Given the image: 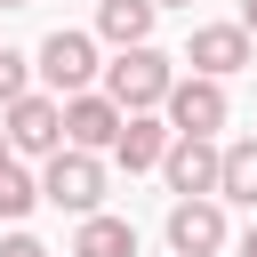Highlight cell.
Returning <instances> with one entry per match:
<instances>
[{
	"instance_id": "cell-12",
	"label": "cell",
	"mask_w": 257,
	"mask_h": 257,
	"mask_svg": "<svg viewBox=\"0 0 257 257\" xmlns=\"http://www.w3.org/2000/svg\"><path fill=\"white\" fill-rule=\"evenodd\" d=\"M72 257H137V225L128 217H80V233H72Z\"/></svg>"
},
{
	"instance_id": "cell-11",
	"label": "cell",
	"mask_w": 257,
	"mask_h": 257,
	"mask_svg": "<svg viewBox=\"0 0 257 257\" xmlns=\"http://www.w3.org/2000/svg\"><path fill=\"white\" fill-rule=\"evenodd\" d=\"M153 0H96V32L112 40V48H153Z\"/></svg>"
},
{
	"instance_id": "cell-17",
	"label": "cell",
	"mask_w": 257,
	"mask_h": 257,
	"mask_svg": "<svg viewBox=\"0 0 257 257\" xmlns=\"http://www.w3.org/2000/svg\"><path fill=\"white\" fill-rule=\"evenodd\" d=\"M241 32H249V40H257V0H241Z\"/></svg>"
},
{
	"instance_id": "cell-9",
	"label": "cell",
	"mask_w": 257,
	"mask_h": 257,
	"mask_svg": "<svg viewBox=\"0 0 257 257\" xmlns=\"http://www.w3.org/2000/svg\"><path fill=\"white\" fill-rule=\"evenodd\" d=\"M169 249L177 257H217L225 249V201H177L169 209Z\"/></svg>"
},
{
	"instance_id": "cell-5",
	"label": "cell",
	"mask_w": 257,
	"mask_h": 257,
	"mask_svg": "<svg viewBox=\"0 0 257 257\" xmlns=\"http://www.w3.org/2000/svg\"><path fill=\"white\" fill-rule=\"evenodd\" d=\"M96 72H104V64H96V40H88V32H48V40H40V80H48L56 104H64V96H88Z\"/></svg>"
},
{
	"instance_id": "cell-3",
	"label": "cell",
	"mask_w": 257,
	"mask_h": 257,
	"mask_svg": "<svg viewBox=\"0 0 257 257\" xmlns=\"http://www.w3.org/2000/svg\"><path fill=\"white\" fill-rule=\"evenodd\" d=\"M40 201H56V209H72V217H96V209H104V161H96V153H56V161L40 169Z\"/></svg>"
},
{
	"instance_id": "cell-20",
	"label": "cell",
	"mask_w": 257,
	"mask_h": 257,
	"mask_svg": "<svg viewBox=\"0 0 257 257\" xmlns=\"http://www.w3.org/2000/svg\"><path fill=\"white\" fill-rule=\"evenodd\" d=\"M153 8H193V0H153Z\"/></svg>"
},
{
	"instance_id": "cell-18",
	"label": "cell",
	"mask_w": 257,
	"mask_h": 257,
	"mask_svg": "<svg viewBox=\"0 0 257 257\" xmlns=\"http://www.w3.org/2000/svg\"><path fill=\"white\" fill-rule=\"evenodd\" d=\"M241 257H257V225H249V233H241Z\"/></svg>"
},
{
	"instance_id": "cell-19",
	"label": "cell",
	"mask_w": 257,
	"mask_h": 257,
	"mask_svg": "<svg viewBox=\"0 0 257 257\" xmlns=\"http://www.w3.org/2000/svg\"><path fill=\"white\" fill-rule=\"evenodd\" d=\"M8 161H16V153H8V137H0V169H8Z\"/></svg>"
},
{
	"instance_id": "cell-2",
	"label": "cell",
	"mask_w": 257,
	"mask_h": 257,
	"mask_svg": "<svg viewBox=\"0 0 257 257\" xmlns=\"http://www.w3.org/2000/svg\"><path fill=\"white\" fill-rule=\"evenodd\" d=\"M0 137H8V153H40V161H56L64 153V104L56 96H16L8 112H0Z\"/></svg>"
},
{
	"instance_id": "cell-6",
	"label": "cell",
	"mask_w": 257,
	"mask_h": 257,
	"mask_svg": "<svg viewBox=\"0 0 257 257\" xmlns=\"http://www.w3.org/2000/svg\"><path fill=\"white\" fill-rule=\"evenodd\" d=\"M217 137H169L161 169H169V193L177 201H217Z\"/></svg>"
},
{
	"instance_id": "cell-16",
	"label": "cell",
	"mask_w": 257,
	"mask_h": 257,
	"mask_svg": "<svg viewBox=\"0 0 257 257\" xmlns=\"http://www.w3.org/2000/svg\"><path fill=\"white\" fill-rule=\"evenodd\" d=\"M0 257H48V249H40L32 233H8V241H0Z\"/></svg>"
},
{
	"instance_id": "cell-1",
	"label": "cell",
	"mask_w": 257,
	"mask_h": 257,
	"mask_svg": "<svg viewBox=\"0 0 257 257\" xmlns=\"http://www.w3.org/2000/svg\"><path fill=\"white\" fill-rule=\"evenodd\" d=\"M169 88H177V64H169L161 48H120V56L104 64V88H96V96H112L120 112H161Z\"/></svg>"
},
{
	"instance_id": "cell-14",
	"label": "cell",
	"mask_w": 257,
	"mask_h": 257,
	"mask_svg": "<svg viewBox=\"0 0 257 257\" xmlns=\"http://www.w3.org/2000/svg\"><path fill=\"white\" fill-rule=\"evenodd\" d=\"M32 209H40V177H24V169L8 161V169H0V217H32Z\"/></svg>"
},
{
	"instance_id": "cell-13",
	"label": "cell",
	"mask_w": 257,
	"mask_h": 257,
	"mask_svg": "<svg viewBox=\"0 0 257 257\" xmlns=\"http://www.w3.org/2000/svg\"><path fill=\"white\" fill-rule=\"evenodd\" d=\"M217 201L257 209V137H241V145H225V153H217Z\"/></svg>"
},
{
	"instance_id": "cell-8",
	"label": "cell",
	"mask_w": 257,
	"mask_h": 257,
	"mask_svg": "<svg viewBox=\"0 0 257 257\" xmlns=\"http://www.w3.org/2000/svg\"><path fill=\"white\" fill-rule=\"evenodd\" d=\"M120 120H128V112H120L112 96H96V88H88V96H64V153H112Z\"/></svg>"
},
{
	"instance_id": "cell-15",
	"label": "cell",
	"mask_w": 257,
	"mask_h": 257,
	"mask_svg": "<svg viewBox=\"0 0 257 257\" xmlns=\"http://www.w3.org/2000/svg\"><path fill=\"white\" fill-rule=\"evenodd\" d=\"M16 96H32V56H16V48H0V112H8Z\"/></svg>"
},
{
	"instance_id": "cell-10",
	"label": "cell",
	"mask_w": 257,
	"mask_h": 257,
	"mask_svg": "<svg viewBox=\"0 0 257 257\" xmlns=\"http://www.w3.org/2000/svg\"><path fill=\"white\" fill-rule=\"evenodd\" d=\"M161 153H169V120L161 112H128L120 137H112V161L137 177V169H161Z\"/></svg>"
},
{
	"instance_id": "cell-21",
	"label": "cell",
	"mask_w": 257,
	"mask_h": 257,
	"mask_svg": "<svg viewBox=\"0 0 257 257\" xmlns=\"http://www.w3.org/2000/svg\"><path fill=\"white\" fill-rule=\"evenodd\" d=\"M0 8H32V0H0Z\"/></svg>"
},
{
	"instance_id": "cell-7",
	"label": "cell",
	"mask_w": 257,
	"mask_h": 257,
	"mask_svg": "<svg viewBox=\"0 0 257 257\" xmlns=\"http://www.w3.org/2000/svg\"><path fill=\"white\" fill-rule=\"evenodd\" d=\"M161 112H169V137H217L233 104H225V88H217V80H177Z\"/></svg>"
},
{
	"instance_id": "cell-4",
	"label": "cell",
	"mask_w": 257,
	"mask_h": 257,
	"mask_svg": "<svg viewBox=\"0 0 257 257\" xmlns=\"http://www.w3.org/2000/svg\"><path fill=\"white\" fill-rule=\"evenodd\" d=\"M249 56H257V40L241 32V24H193V40H185V64H193V80H233V72H249Z\"/></svg>"
}]
</instances>
